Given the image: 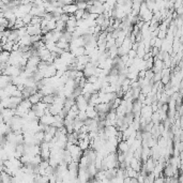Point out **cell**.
Segmentation results:
<instances>
[{
    "label": "cell",
    "instance_id": "1",
    "mask_svg": "<svg viewBox=\"0 0 183 183\" xmlns=\"http://www.w3.org/2000/svg\"><path fill=\"white\" fill-rule=\"evenodd\" d=\"M75 104L77 105V107L79 110H86V108L88 106V102L85 100L84 98V95L81 94V95H78V96H76L75 98Z\"/></svg>",
    "mask_w": 183,
    "mask_h": 183
},
{
    "label": "cell",
    "instance_id": "2",
    "mask_svg": "<svg viewBox=\"0 0 183 183\" xmlns=\"http://www.w3.org/2000/svg\"><path fill=\"white\" fill-rule=\"evenodd\" d=\"M95 67H95L92 62H88L86 64L85 69L83 70V74H84V76H85L86 78L91 75H94V70H95Z\"/></svg>",
    "mask_w": 183,
    "mask_h": 183
},
{
    "label": "cell",
    "instance_id": "3",
    "mask_svg": "<svg viewBox=\"0 0 183 183\" xmlns=\"http://www.w3.org/2000/svg\"><path fill=\"white\" fill-rule=\"evenodd\" d=\"M27 27V33L29 36H36V34H41V26L40 25H31L29 24L26 26Z\"/></svg>",
    "mask_w": 183,
    "mask_h": 183
},
{
    "label": "cell",
    "instance_id": "4",
    "mask_svg": "<svg viewBox=\"0 0 183 183\" xmlns=\"http://www.w3.org/2000/svg\"><path fill=\"white\" fill-rule=\"evenodd\" d=\"M86 115H87V117L88 118H91V119H96V120H98V112H96V109H95V107H94L93 105H88L87 106V108H86Z\"/></svg>",
    "mask_w": 183,
    "mask_h": 183
},
{
    "label": "cell",
    "instance_id": "5",
    "mask_svg": "<svg viewBox=\"0 0 183 183\" xmlns=\"http://www.w3.org/2000/svg\"><path fill=\"white\" fill-rule=\"evenodd\" d=\"M10 84H12V76L1 74L0 75V88L3 89V88H5Z\"/></svg>",
    "mask_w": 183,
    "mask_h": 183
},
{
    "label": "cell",
    "instance_id": "6",
    "mask_svg": "<svg viewBox=\"0 0 183 183\" xmlns=\"http://www.w3.org/2000/svg\"><path fill=\"white\" fill-rule=\"evenodd\" d=\"M117 132H118V129L115 125H106L105 128H104V133H105V136L106 137H112V136H116Z\"/></svg>",
    "mask_w": 183,
    "mask_h": 183
},
{
    "label": "cell",
    "instance_id": "7",
    "mask_svg": "<svg viewBox=\"0 0 183 183\" xmlns=\"http://www.w3.org/2000/svg\"><path fill=\"white\" fill-rule=\"evenodd\" d=\"M62 11L63 13H67V14H74L77 11V5L76 3H70V5H64L62 7Z\"/></svg>",
    "mask_w": 183,
    "mask_h": 183
},
{
    "label": "cell",
    "instance_id": "8",
    "mask_svg": "<svg viewBox=\"0 0 183 183\" xmlns=\"http://www.w3.org/2000/svg\"><path fill=\"white\" fill-rule=\"evenodd\" d=\"M56 71H57V69L55 67L54 64H48L47 67L45 69L44 73H43V76H44V77H52V76H55L56 75Z\"/></svg>",
    "mask_w": 183,
    "mask_h": 183
},
{
    "label": "cell",
    "instance_id": "9",
    "mask_svg": "<svg viewBox=\"0 0 183 183\" xmlns=\"http://www.w3.org/2000/svg\"><path fill=\"white\" fill-rule=\"evenodd\" d=\"M63 105H59V104H49L48 105V110L49 112L52 114V115H58L59 112H61V109H62Z\"/></svg>",
    "mask_w": 183,
    "mask_h": 183
},
{
    "label": "cell",
    "instance_id": "10",
    "mask_svg": "<svg viewBox=\"0 0 183 183\" xmlns=\"http://www.w3.org/2000/svg\"><path fill=\"white\" fill-rule=\"evenodd\" d=\"M94 107L96 109V112H108L110 110V106L108 103H98L96 105H94Z\"/></svg>",
    "mask_w": 183,
    "mask_h": 183
},
{
    "label": "cell",
    "instance_id": "11",
    "mask_svg": "<svg viewBox=\"0 0 183 183\" xmlns=\"http://www.w3.org/2000/svg\"><path fill=\"white\" fill-rule=\"evenodd\" d=\"M42 98H43V94L38 90L36 93L31 94V95L28 98V100L31 102V104H36V103H39L41 100H42Z\"/></svg>",
    "mask_w": 183,
    "mask_h": 183
},
{
    "label": "cell",
    "instance_id": "12",
    "mask_svg": "<svg viewBox=\"0 0 183 183\" xmlns=\"http://www.w3.org/2000/svg\"><path fill=\"white\" fill-rule=\"evenodd\" d=\"M19 45H25V46H31V40H30V36L26 33L25 36H22L19 38L17 42Z\"/></svg>",
    "mask_w": 183,
    "mask_h": 183
},
{
    "label": "cell",
    "instance_id": "13",
    "mask_svg": "<svg viewBox=\"0 0 183 183\" xmlns=\"http://www.w3.org/2000/svg\"><path fill=\"white\" fill-rule=\"evenodd\" d=\"M129 149V146L128 145V143L125 141V140H121L118 143L117 145V151H120L122 153H125V152H128Z\"/></svg>",
    "mask_w": 183,
    "mask_h": 183
},
{
    "label": "cell",
    "instance_id": "14",
    "mask_svg": "<svg viewBox=\"0 0 183 183\" xmlns=\"http://www.w3.org/2000/svg\"><path fill=\"white\" fill-rule=\"evenodd\" d=\"M72 54L74 55V57H79L81 55H85V46H78V47H75L71 52Z\"/></svg>",
    "mask_w": 183,
    "mask_h": 183
},
{
    "label": "cell",
    "instance_id": "15",
    "mask_svg": "<svg viewBox=\"0 0 183 183\" xmlns=\"http://www.w3.org/2000/svg\"><path fill=\"white\" fill-rule=\"evenodd\" d=\"M54 98H55V94L50 93V94H46V95H44L41 101L49 105V104H53V103H54Z\"/></svg>",
    "mask_w": 183,
    "mask_h": 183
},
{
    "label": "cell",
    "instance_id": "16",
    "mask_svg": "<svg viewBox=\"0 0 183 183\" xmlns=\"http://www.w3.org/2000/svg\"><path fill=\"white\" fill-rule=\"evenodd\" d=\"M9 58H10V52H8V50H2V52L0 53V63L8 62V61H9Z\"/></svg>",
    "mask_w": 183,
    "mask_h": 183
},
{
    "label": "cell",
    "instance_id": "17",
    "mask_svg": "<svg viewBox=\"0 0 183 183\" xmlns=\"http://www.w3.org/2000/svg\"><path fill=\"white\" fill-rule=\"evenodd\" d=\"M152 17H153V12L150 11V10H147V11L140 16V18L143 19V22H150Z\"/></svg>",
    "mask_w": 183,
    "mask_h": 183
},
{
    "label": "cell",
    "instance_id": "18",
    "mask_svg": "<svg viewBox=\"0 0 183 183\" xmlns=\"http://www.w3.org/2000/svg\"><path fill=\"white\" fill-rule=\"evenodd\" d=\"M77 62L86 65L88 62H90V57L88 55H81L79 57H77Z\"/></svg>",
    "mask_w": 183,
    "mask_h": 183
},
{
    "label": "cell",
    "instance_id": "19",
    "mask_svg": "<svg viewBox=\"0 0 183 183\" xmlns=\"http://www.w3.org/2000/svg\"><path fill=\"white\" fill-rule=\"evenodd\" d=\"M15 42H13V41H9L8 40V42L5 43V44L1 45V47H2V50H8V52H12V48H13V45Z\"/></svg>",
    "mask_w": 183,
    "mask_h": 183
},
{
    "label": "cell",
    "instance_id": "20",
    "mask_svg": "<svg viewBox=\"0 0 183 183\" xmlns=\"http://www.w3.org/2000/svg\"><path fill=\"white\" fill-rule=\"evenodd\" d=\"M108 53H109V58H115L117 55H118V47L116 45L112 46L110 48H108Z\"/></svg>",
    "mask_w": 183,
    "mask_h": 183
},
{
    "label": "cell",
    "instance_id": "21",
    "mask_svg": "<svg viewBox=\"0 0 183 183\" xmlns=\"http://www.w3.org/2000/svg\"><path fill=\"white\" fill-rule=\"evenodd\" d=\"M75 3H76V5H77V9H79V10H86V9H87V7H88V5H87V1H84V0L76 1Z\"/></svg>",
    "mask_w": 183,
    "mask_h": 183
},
{
    "label": "cell",
    "instance_id": "22",
    "mask_svg": "<svg viewBox=\"0 0 183 183\" xmlns=\"http://www.w3.org/2000/svg\"><path fill=\"white\" fill-rule=\"evenodd\" d=\"M24 26H26L25 24H24V22H22V19L20 17H18L15 19V24H14V27L15 29H19V28L24 27Z\"/></svg>",
    "mask_w": 183,
    "mask_h": 183
},
{
    "label": "cell",
    "instance_id": "23",
    "mask_svg": "<svg viewBox=\"0 0 183 183\" xmlns=\"http://www.w3.org/2000/svg\"><path fill=\"white\" fill-rule=\"evenodd\" d=\"M31 18H32L31 14L27 13V14H25V15L22 16V22H24V24L27 26V25H29V24H30V22H31Z\"/></svg>",
    "mask_w": 183,
    "mask_h": 183
},
{
    "label": "cell",
    "instance_id": "24",
    "mask_svg": "<svg viewBox=\"0 0 183 183\" xmlns=\"http://www.w3.org/2000/svg\"><path fill=\"white\" fill-rule=\"evenodd\" d=\"M46 27L48 28L49 31H53V30H55V29H56V20H54V19L48 20V22H47V24H46Z\"/></svg>",
    "mask_w": 183,
    "mask_h": 183
},
{
    "label": "cell",
    "instance_id": "25",
    "mask_svg": "<svg viewBox=\"0 0 183 183\" xmlns=\"http://www.w3.org/2000/svg\"><path fill=\"white\" fill-rule=\"evenodd\" d=\"M105 16H104V14H98V17L95 18V24H96V25H100V26H101V25H102L103 24V22H104V20H105Z\"/></svg>",
    "mask_w": 183,
    "mask_h": 183
},
{
    "label": "cell",
    "instance_id": "26",
    "mask_svg": "<svg viewBox=\"0 0 183 183\" xmlns=\"http://www.w3.org/2000/svg\"><path fill=\"white\" fill-rule=\"evenodd\" d=\"M84 12H85V10H79V9H77V11H76L75 13L73 14V15H74V17L76 18V20H77V19H81V18H83Z\"/></svg>",
    "mask_w": 183,
    "mask_h": 183
},
{
    "label": "cell",
    "instance_id": "27",
    "mask_svg": "<svg viewBox=\"0 0 183 183\" xmlns=\"http://www.w3.org/2000/svg\"><path fill=\"white\" fill-rule=\"evenodd\" d=\"M41 20H42V18L39 17V16H32L30 24H31V25H40Z\"/></svg>",
    "mask_w": 183,
    "mask_h": 183
},
{
    "label": "cell",
    "instance_id": "28",
    "mask_svg": "<svg viewBox=\"0 0 183 183\" xmlns=\"http://www.w3.org/2000/svg\"><path fill=\"white\" fill-rule=\"evenodd\" d=\"M128 56H129V58H135L136 56H137V54H136V50H134V49H129V52H128Z\"/></svg>",
    "mask_w": 183,
    "mask_h": 183
},
{
    "label": "cell",
    "instance_id": "29",
    "mask_svg": "<svg viewBox=\"0 0 183 183\" xmlns=\"http://www.w3.org/2000/svg\"><path fill=\"white\" fill-rule=\"evenodd\" d=\"M162 42H163V40H161V39H159V38H155V42H154V45L153 46H155V47H161L162 45Z\"/></svg>",
    "mask_w": 183,
    "mask_h": 183
},
{
    "label": "cell",
    "instance_id": "30",
    "mask_svg": "<svg viewBox=\"0 0 183 183\" xmlns=\"http://www.w3.org/2000/svg\"><path fill=\"white\" fill-rule=\"evenodd\" d=\"M98 1H100V2H101V3H104V2H106V1H107V0H98Z\"/></svg>",
    "mask_w": 183,
    "mask_h": 183
},
{
    "label": "cell",
    "instance_id": "31",
    "mask_svg": "<svg viewBox=\"0 0 183 183\" xmlns=\"http://www.w3.org/2000/svg\"><path fill=\"white\" fill-rule=\"evenodd\" d=\"M2 52V47H1V45H0V53Z\"/></svg>",
    "mask_w": 183,
    "mask_h": 183
},
{
    "label": "cell",
    "instance_id": "32",
    "mask_svg": "<svg viewBox=\"0 0 183 183\" xmlns=\"http://www.w3.org/2000/svg\"><path fill=\"white\" fill-rule=\"evenodd\" d=\"M0 115H1V109H0Z\"/></svg>",
    "mask_w": 183,
    "mask_h": 183
},
{
    "label": "cell",
    "instance_id": "33",
    "mask_svg": "<svg viewBox=\"0 0 183 183\" xmlns=\"http://www.w3.org/2000/svg\"><path fill=\"white\" fill-rule=\"evenodd\" d=\"M1 108H3V107H1V106H0V109H1Z\"/></svg>",
    "mask_w": 183,
    "mask_h": 183
}]
</instances>
